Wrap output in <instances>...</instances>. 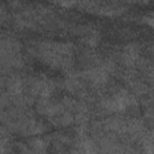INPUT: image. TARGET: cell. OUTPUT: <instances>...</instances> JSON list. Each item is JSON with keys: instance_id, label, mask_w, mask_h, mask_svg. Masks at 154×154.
Instances as JSON below:
<instances>
[{"instance_id": "1", "label": "cell", "mask_w": 154, "mask_h": 154, "mask_svg": "<svg viewBox=\"0 0 154 154\" xmlns=\"http://www.w3.org/2000/svg\"><path fill=\"white\" fill-rule=\"evenodd\" d=\"M35 54L45 64L54 69L70 70L75 63L73 47L67 42L42 41L34 47Z\"/></svg>"}]
</instances>
